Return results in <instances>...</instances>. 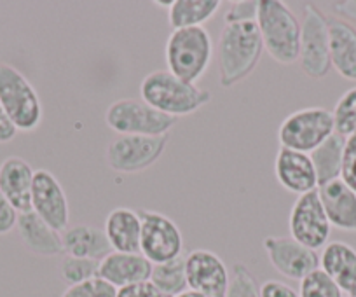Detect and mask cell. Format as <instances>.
Wrapping results in <instances>:
<instances>
[{
	"label": "cell",
	"mask_w": 356,
	"mask_h": 297,
	"mask_svg": "<svg viewBox=\"0 0 356 297\" xmlns=\"http://www.w3.org/2000/svg\"><path fill=\"white\" fill-rule=\"evenodd\" d=\"M262 51V37L255 22L225 23L217 42L218 84L232 88L245 81L259 65Z\"/></svg>",
	"instance_id": "obj_1"
},
{
	"label": "cell",
	"mask_w": 356,
	"mask_h": 297,
	"mask_svg": "<svg viewBox=\"0 0 356 297\" xmlns=\"http://www.w3.org/2000/svg\"><path fill=\"white\" fill-rule=\"evenodd\" d=\"M140 95L147 105L175 119L194 114L211 102L210 91L178 79L168 70L150 72L143 77Z\"/></svg>",
	"instance_id": "obj_2"
},
{
	"label": "cell",
	"mask_w": 356,
	"mask_h": 297,
	"mask_svg": "<svg viewBox=\"0 0 356 297\" xmlns=\"http://www.w3.org/2000/svg\"><path fill=\"white\" fill-rule=\"evenodd\" d=\"M257 26L262 37L264 51L282 65L299 61L300 22L282 0H259Z\"/></svg>",
	"instance_id": "obj_3"
},
{
	"label": "cell",
	"mask_w": 356,
	"mask_h": 297,
	"mask_svg": "<svg viewBox=\"0 0 356 297\" xmlns=\"http://www.w3.org/2000/svg\"><path fill=\"white\" fill-rule=\"evenodd\" d=\"M213 53V40L204 26L173 30L164 47L168 72L191 84H196L210 68Z\"/></svg>",
	"instance_id": "obj_4"
},
{
	"label": "cell",
	"mask_w": 356,
	"mask_h": 297,
	"mask_svg": "<svg viewBox=\"0 0 356 297\" xmlns=\"http://www.w3.org/2000/svg\"><path fill=\"white\" fill-rule=\"evenodd\" d=\"M0 105L18 131H33L42 122L37 90L18 68L6 61H0Z\"/></svg>",
	"instance_id": "obj_5"
},
{
	"label": "cell",
	"mask_w": 356,
	"mask_h": 297,
	"mask_svg": "<svg viewBox=\"0 0 356 297\" xmlns=\"http://www.w3.org/2000/svg\"><path fill=\"white\" fill-rule=\"evenodd\" d=\"M335 133L332 112L325 107H307L292 112L278 129L280 145L311 154Z\"/></svg>",
	"instance_id": "obj_6"
},
{
	"label": "cell",
	"mask_w": 356,
	"mask_h": 297,
	"mask_svg": "<svg viewBox=\"0 0 356 297\" xmlns=\"http://www.w3.org/2000/svg\"><path fill=\"white\" fill-rule=\"evenodd\" d=\"M105 122L119 135L164 136L177 125V119L156 111L143 100L121 98L107 109Z\"/></svg>",
	"instance_id": "obj_7"
},
{
	"label": "cell",
	"mask_w": 356,
	"mask_h": 297,
	"mask_svg": "<svg viewBox=\"0 0 356 297\" xmlns=\"http://www.w3.org/2000/svg\"><path fill=\"white\" fill-rule=\"evenodd\" d=\"M299 65L300 70L311 79H323L332 68L328 18L314 4L304 6Z\"/></svg>",
	"instance_id": "obj_8"
},
{
	"label": "cell",
	"mask_w": 356,
	"mask_h": 297,
	"mask_svg": "<svg viewBox=\"0 0 356 297\" xmlns=\"http://www.w3.org/2000/svg\"><path fill=\"white\" fill-rule=\"evenodd\" d=\"M170 142V135L164 136H140L119 135L107 145L108 168L118 173L145 172L163 156Z\"/></svg>",
	"instance_id": "obj_9"
},
{
	"label": "cell",
	"mask_w": 356,
	"mask_h": 297,
	"mask_svg": "<svg viewBox=\"0 0 356 297\" xmlns=\"http://www.w3.org/2000/svg\"><path fill=\"white\" fill-rule=\"evenodd\" d=\"M138 215L142 220L140 254L150 264H163L182 255L184 236L173 218L154 210H140Z\"/></svg>",
	"instance_id": "obj_10"
},
{
	"label": "cell",
	"mask_w": 356,
	"mask_h": 297,
	"mask_svg": "<svg viewBox=\"0 0 356 297\" xmlns=\"http://www.w3.org/2000/svg\"><path fill=\"white\" fill-rule=\"evenodd\" d=\"M290 236L311 250L323 248L330 238L332 226L323 210L318 189L297 196L289 215Z\"/></svg>",
	"instance_id": "obj_11"
},
{
	"label": "cell",
	"mask_w": 356,
	"mask_h": 297,
	"mask_svg": "<svg viewBox=\"0 0 356 297\" xmlns=\"http://www.w3.org/2000/svg\"><path fill=\"white\" fill-rule=\"evenodd\" d=\"M264 250L273 268L285 278L300 282L320 268L316 250L304 247L292 236H267L264 240Z\"/></svg>",
	"instance_id": "obj_12"
},
{
	"label": "cell",
	"mask_w": 356,
	"mask_h": 297,
	"mask_svg": "<svg viewBox=\"0 0 356 297\" xmlns=\"http://www.w3.org/2000/svg\"><path fill=\"white\" fill-rule=\"evenodd\" d=\"M32 211L58 233H63L70 220L67 194L60 180L47 170H37L32 186Z\"/></svg>",
	"instance_id": "obj_13"
},
{
	"label": "cell",
	"mask_w": 356,
	"mask_h": 297,
	"mask_svg": "<svg viewBox=\"0 0 356 297\" xmlns=\"http://www.w3.org/2000/svg\"><path fill=\"white\" fill-rule=\"evenodd\" d=\"M186 275L191 290L207 294L210 297H224L231 280V273L225 262L215 252L203 248L186 255Z\"/></svg>",
	"instance_id": "obj_14"
},
{
	"label": "cell",
	"mask_w": 356,
	"mask_h": 297,
	"mask_svg": "<svg viewBox=\"0 0 356 297\" xmlns=\"http://www.w3.org/2000/svg\"><path fill=\"white\" fill-rule=\"evenodd\" d=\"M275 175L289 193L302 196L318 189V177L309 154L280 147L275 159Z\"/></svg>",
	"instance_id": "obj_15"
},
{
	"label": "cell",
	"mask_w": 356,
	"mask_h": 297,
	"mask_svg": "<svg viewBox=\"0 0 356 297\" xmlns=\"http://www.w3.org/2000/svg\"><path fill=\"white\" fill-rule=\"evenodd\" d=\"M35 170L19 156H9L0 163V193L18 214L32 211V186Z\"/></svg>",
	"instance_id": "obj_16"
},
{
	"label": "cell",
	"mask_w": 356,
	"mask_h": 297,
	"mask_svg": "<svg viewBox=\"0 0 356 297\" xmlns=\"http://www.w3.org/2000/svg\"><path fill=\"white\" fill-rule=\"evenodd\" d=\"M318 196L332 227L356 233V193L341 179H335L318 187Z\"/></svg>",
	"instance_id": "obj_17"
},
{
	"label": "cell",
	"mask_w": 356,
	"mask_h": 297,
	"mask_svg": "<svg viewBox=\"0 0 356 297\" xmlns=\"http://www.w3.org/2000/svg\"><path fill=\"white\" fill-rule=\"evenodd\" d=\"M320 269L342 290L356 297V250L346 241H330L320 255Z\"/></svg>",
	"instance_id": "obj_18"
},
{
	"label": "cell",
	"mask_w": 356,
	"mask_h": 297,
	"mask_svg": "<svg viewBox=\"0 0 356 297\" xmlns=\"http://www.w3.org/2000/svg\"><path fill=\"white\" fill-rule=\"evenodd\" d=\"M150 273H152V264L142 254H122L114 250L102 259L98 268V276L118 290L150 280Z\"/></svg>",
	"instance_id": "obj_19"
},
{
	"label": "cell",
	"mask_w": 356,
	"mask_h": 297,
	"mask_svg": "<svg viewBox=\"0 0 356 297\" xmlns=\"http://www.w3.org/2000/svg\"><path fill=\"white\" fill-rule=\"evenodd\" d=\"M104 233L114 252L140 254L142 220L138 211L131 208H114L105 218Z\"/></svg>",
	"instance_id": "obj_20"
},
{
	"label": "cell",
	"mask_w": 356,
	"mask_h": 297,
	"mask_svg": "<svg viewBox=\"0 0 356 297\" xmlns=\"http://www.w3.org/2000/svg\"><path fill=\"white\" fill-rule=\"evenodd\" d=\"M16 227H18L23 245L32 254L42 255V257H56V255L65 254L61 233L53 230L33 211L19 214Z\"/></svg>",
	"instance_id": "obj_21"
},
{
	"label": "cell",
	"mask_w": 356,
	"mask_h": 297,
	"mask_svg": "<svg viewBox=\"0 0 356 297\" xmlns=\"http://www.w3.org/2000/svg\"><path fill=\"white\" fill-rule=\"evenodd\" d=\"M330 63L346 81H356V29L339 18H328Z\"/></svg>",
	"instance_id": "obj_22"
},
{
	"label": "cell",
	"mask_w": 356,
	"mask_h": 297,
	"mask_svg": "<svg viewBox=\"0 0 356 297\" xmlns=\"http://www.w3.org/2000/svg\"><path fill=\"white\" fill-rule=\"evenodd\" d=\"M61 240H63L65 254L74 255V257L102 261L112 252L104 230L86 226V224L67 227L61 234Z\"/></svg>",
	"instance_id": "obj_23"
},
{
	"label": "cell",
	"mask_w": 356,
	"mask_h": 297,
	"mask_svg": "<svg viewBox=\"0 0 356 297\" xmlns=\"http://www.w3.org/2000/svg\"><path fill=\"white\" fill-rule=\"evenodd\" d=\"M220 0H173L168 9L171 29H193L210 22L220 9Z\"/></svg>",
	"instance_id": "obj_24"
},
{
	"label": "cell",
	"mask_w": 356,
	"mask_h": 297,
	"mask_svg": "<svg viewBox=\"0 0 356 297\" xmlns=\"http://www.w3.org/2000/svg\"><path fill=\"white\" fill-rule=\"evenodd\" d=\"M344 136L334 133L328 136L318 149L311 152V161H313L314 170L318 177V187L323 184L332 182V180L341 177L342 154H344Z\"/></svg>",
	"instance_id": "obj_25"
},
{
	"label": "cell",
	"mask_w": 356,
	"mask_h": 297,
	"mask_svg": "<svg viewBox=\"0 0 356 297\" xmlns=\"http://www.w3.org/2000/svg\"><path fill=\"white\" fill-rule=\"evenodd\" d=\"M150 282L163 290L168 297H175L189 289L186 275V257L173 259V261L163 262V264H152Z\"/></svg>",
	"instance_id": "obj_26"
},
{
	"label": "cell",
	"mask_w": 356,
	"mask_h": 297,
	"mask_svg": "<svg viewBox=\"0 0 356 297\" xmlns=\"http://www.w3.org/2000/svg\"><path fill=\"white\" fill-rule=\"evenodd\" d=\"M334 118V129L337 135L348 136L356 133V86L346 91L335 104L332 111Z\"/></svg>",
	"instance_id": "obj_27"
},
{
	"label": "cell",
	"mask_w": 356,
	"mask_h": 297,
	"mask_svg": "<svg viewBox=\"0 0 356 297\" xmlns=\"http://www.w3.org/2000/svg\"><path fill=\"white\" fill-rule=\"evenodd\" d=\"M98 268H100V261L65 255L60 264V275L61 280L70 287L98 276Z\"/></svg>",
	"instance_id": "obj_28"
},
{
	"label": "cell",
	"mask_w": 356,
	"mask_h": 297,
	"mask_svg": "<svg viewBox=\"0 0 356 297\" xmlns=\"http://www.w3.org/2000/svg\"><path fill=\"white\" fill-rule=\"evenodd\" d=\"M300 297H346L342 290L321 271L320 268L314 269L313 273L300 280L299 287Z\"/></svg>",
	"instance_id": "obj_29"
},
{
	"label": "cell",
	"mask_w": 356,
	"mask_h": 297,
	"mask_svg": "<svg viewBox=\"0 0 356 297\" xmlns=\"http://www.w3.org/2000/svg\"><path fill=\"white\" fill-rule=\"evenodd\" d=\"M224 297H260V285L245 264H236Z\"/></svg>",
	"instance_id": "obj_30"
},
{
	"label": "cell",
	"mask_w": 356,
	"mask_h": 297,
	"mask_svg": "<svg viewBox=\"0 0 356 297\" xmlns=\"http://www.w3.org/2000/svg\"><path fill=\"white\" fill-rule=\"evenodd\" d=\"M61 297H118V289L100 276L67 287Z\"/></svg>",
	"instance_id": "obj_31"
},
{
	"label": "cell",
	"mask_w": 356,
	"mask_h": 297,
	"mask_svg": "<svg viewBox=\"0 0 356 297\" xmlns=\"http://www.w3.org/2000/svg\"><path fill=\"white\" fill-rule=\"evenodd\" d=\"M339 179L356 193V133L348 136L344 143V154H342L341 177Z\"/></svg>",
	"instance_id": "obj_32"
},
{
	"label": "cell",
	"mask_w": 356,
	"mask_h": 297,
	"mask_svg": "<svg viewBox=\"0 0 356 297\" xmlns=\"http://www.w3.org/2000/svg\"><path fill=\"white\" fill-rule=\"evenodd\" d=\"M257 9H259V0H239L231 6L224 16L225 23H241V22H255Z\"/></svg>",
	"instance_id": "obj_33"
},
{
	"label": "cell",
	"mask_w": 356,
	"mask_h": 297,
	"mask_svg": "<svg viewBox=\"0 0 356 297\" xmlns=\"http://www.w3.org/2000/svg\"><path fill=\"white\" fill-rule=\"evenodd\" d=\"M118 297H168L163 290L157 289L150 280L133 283V285L122 287L118 290Z\"/></svg>",
	"instance_id": "obj_34"
},
{
	"label": "cell",
	"mask_w": 356,
	"mask_h": 297,
	"mask_svg": "<svg viewBox=\"0 0 356 297\" xmlns=\"http://www.w3.org/2000/svg\"><path fill=\"white\" fill-rule=\"evenodd\" d=\"M18 211L15 210L11 203L8 201V198L0 193V236L2 234L11 233L13 230L18 224Z\"/></svg>",
	"instance_id": "obj_35"
},
{
	"label": "cell",
	"mask_w": 356,
	"mask_h": 297,
	"mask_svg": "<svg viewBox=\"0 0 356 297\" xmlns=\"http://www.w3.org/2000/svg\"><path fill=\"white\" fill-rule=\"evenodd\" d=\"M260 297H300L296 289L280 280H267L260 287Z\"/></svg>",
	"instance_id": "obj_36"
},
{
	"label": "cell",
	"mask_w": 356,
	"mask_h": 297,
	"mask_svg": "<svg viewBox=\"0 0 356 297\" xmlns=\"http://www.w3.org/2000/svg\"><path fill=\"white\" fill-rule=\"evenodd\" d=\"M330 8L339 19L356 23V0H339V2H330Z\"/></svg>",
	"instance_id": "obj_37"
},
{
	"label": "cell",
	"mask_w": 356,
	"mask_h": 297,
	"mask_svg": "<svg viewBox=\"0 0 356 297\" xmlns=\"http://www.w3.org/2000/svg\"><path fill=\"white\" fill-rule=\"evenodd\" d=\"M16 135H18V129L13 125L9 115L6 114L4 107L0 105V143L11 142V140H15Z\"/></svg>",
	"instance_id": "obj_38"
},
{
	"label": "cell",
	"mask_w": 356,
	"mask_h": 297,
	"mask_svg": "<svg viewBox=\"0 0 356 297\" xmlns=\"http://www.w3.org/2000/svg\"><path fill=\"white\" fill-rule=\"evenodd\" d=\"M175 297H210V296H207V294L196 292V290L187 289V290H184L182 294H178V296H175Z\"/></svg>",
	"instance_id": "obj_39"
},
{
	"label": "cell",
	"mask_w": 356,
	"mask_h": 297,
	"mask_svg": "<svg viewBox=\"0 0 356 297\" xmlns=\"http://www.w3.org/2000/svg\"><path fill=\"white\" fill-rule=\"evenodd\" d=\"M346 297H349V296H346Z\"/></svg>",
	"instance_id": "obj_40"
}]
</instances>
